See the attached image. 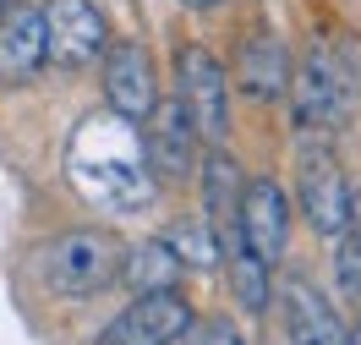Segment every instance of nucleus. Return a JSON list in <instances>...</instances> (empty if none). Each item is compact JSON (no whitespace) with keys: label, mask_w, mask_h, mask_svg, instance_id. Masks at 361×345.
<instances>
[{"label":"nucleus","mask_w":361,"mask_h":345,"mask_svg":"<svg viewBox=\"0 0 361 345\" xmlns=\"http://www.w3.org/2000/svg\"><path fill=\"white\" fill-rule=\"evenodd\" d=\"M66 176L77 186V198H88L104 214H142L154 203V170L142 154V132L126 115H88L66 148Z\"/></svg>","instance_id":"1"},{"label":"nucleus","mask_w":361,"mask_h":345,"mask_svg":"<svg viewBox=\"0 0 361 345\" xmlns=\"http://www.w3.org/2000/svg\"><path fill=\"white\" fill-rule=\"evenodd\" d=\"M39 279L55 296H99L121 279V241L110 230H71L39 253Z\"/></svg>","instance_id":"2"},{"label":"nucleus","mask_w":361,"mask_h":345,"mask_svg":"<svg viewBox=\"0 0 361 345\" xmlns=\"http://www.w3.org/2000/svg\"><path fill=\"white\" fill-rule=\"evenodd\" d=\"M176 71H180V110L192 121L197 143H225L230 132V88H225V66L208 55L203 44H186L176 55Z\"/></svg>","instance_id":"3"},{"label":"nucleus","mask_w":361,"mask_h":345,"mask_svg":"<svg viewBox=\"0 0 361 345\" xmlns=\"http://www.w3.org/2000/svg\"><path fill=\"white\" fill-rule=\"evenodd\" d=\"M295 192H301V214L312 219L317 236H345L350 230V186H345V170L329 154V143H307L301 159H295Z\"/></svg>","instance_id":"4"},{"label":"nucleus","mask_w":361,"mask_h":345,"mask_svg":"<svg viewBox=\"0 0 361 345\" xmlns=\"http://www.w3.org/2000/svg\"><path fill=\"white\" fill-rule=\"evenodd\" d=\"M186 323H192V307L176 285L170 291H137L132 307L104 323L99 345H170L186 334Z\"/></svg>","instance_id":"5"},{"label":"nucleus","mask_w":361,"mask_h":345,"mask_svg":"<svg viewBox=\"0 0 361 345\" xmlns=\"http://www.w3.org/2000/svg\"><path fill=\"white\" fill-rule=\"evenodd\" d=\"M44 49L61 66H88L104 55V11L93 0H44Z\"/></svg>","instance_id":"6"},{"label":"nucleus","mask_w":361,"mask_h":345,"mask_svg":"<svg viewBox=\"0 0 361 345\" xmlns=\"http://www.w3.org/2000/svg\"><path fill=\"white\" fill-rule=\"evenodd\" d=\"M350 77L339 71L334 49H307L301 55V71H295V104H301V121L307 126H339L350 115Z\"/></svg>","instance_id":"7"},{"label":"nucleus","mask_w":361,"mask_h":345,"mask_svg":"<svg viewBox=\"0 0 361 345\" xmlns=\"http://www.w3.org/2000/svg\"><path fill=\"white\" fill-rule=\"evenodd\" d=\"M148 132H142V154H148V170L154 181H180L192 170V154H197V132L180 110V99H154V110L142 115Z\"/></svg>","instance_id":"8"},{"label":"nucleus","mask_w":361,"mask_h":345,"mask_svg":"<svg viewBox=\"0 0 361 345\" xmlns=\"http://www.w3.org/2000/svg\"><path fill=\"white\" fill-rule=\"evenodd\" d=\"M279 313H285V340L290 345H350L345 323L334 318V307L323 301V291L307 274L279 279Z\"/></svg>","instance_id":"9"},{"label":"nucleus","mask_w":361,"mask_h":345,"mask_svg":"<svg viewBox=\"0 0 361 345\" xmlns=\"http://www.w3.org/2000/svg\"><path fill=\"white\" fill-rule=\"evenodd\" d=\"M241 236H247V247L263 263H274L285 253V241H290V203H285L279 181L257 176V181L241 186Z\"/></svg>","instance_id":"10"},{"label":"nucleus","mask_w":361,"mask_h":345,"mask_svg":"<svg viewBox=\"0 0 361 345\" xmlns=\"http://www.w3.org/2000/svg\"><path fill=\"white\" fill-rule=\"evenodd\" d=\"M104 93H110V110L126 115V121H142L159 99V83H154V61L142 44H115L104 55Z\"/></svg>","instance_id":"11"},{"label":"nucleus","mask_w":361,"mask_h":345,"mask_svg":"<svg viewBox=\"0 0 361 345\" xmlns=\"http://www.w3.org/2000/svg\"><path fill=\"white\" fill-rule=\"evenodd\" d=\"M49 61L44 49V11L39 6H23L0 23V83H23Z\"/></svg>","instance_id":"12"},{"label":"nucleus","mask_w":361,"mask_h":345,"mask_svg":"<svg viewBox=\"0 0 361 345\" xmlns=\"http://www.w3.org/2000/svg\"><path fill=\"white\" fill-rule=\"evenodd\" d=\"M235 77H241V88L252 99H285L290 93V55H285V44L274 33H252L247 44H241Z\"/></svg>","instance_id":"13"},{"label":"nucleus","mask_w":361,"mask_h":345,"mask_svg":"<svg viewBox=\"0 0 361 345\" xmlns=\"http://www.w3.org/2000/svg\"><path fill=\"white\" fill-rule=\"evenodd\" d=\"M241 186H247L241 164L214 143V154L203 159V198H208V225H214V236H225V230L241 225Z\"/></svg>","instance_id":"14"},{"label":"nucleus","mask_w":361,"mask_h":345,"mask_svg":"<svg viewBox=\"0 0 361 345\" xmlns=\"http://www.w3.org/2000/svg\"><path fill=\"white\" fill-rule=\"evenodd\" d=\"M219 253H225V274H230V285H235L241 307H247V313H263V307H269V263L247 247L241 225L219 236Z\"/></svg>","instance_id":"15"},{"label":"nucleus","mask_w":361,"mask_h":345,"mask_svg":"<svg viewBox=\"0 0 361 345\" xmlns=\"http://www.w3.org/2000/svg\"><path fill=\"white\" fill-rule=\"evenodd\" d=\"M180 253L170 247V241H137V247H126L121 253V279L132 285V291H170L180 279Z\"/></svg>","instance_id":"16"},{"label":"nucleus","mask_w":361,"mask_h":345,"mask_svg":"<svg viewBox=\"0 0 361 345\" xmlns=\"http://www.w3.org/2000/svg\"><path fill=\"white\" fill-rule=\"evenodd\" d=\"M170 247L180 253L186 269H208V263L219 258V236H214V225H203V219H180L176 236H170Z\"/></svg>","instance_id":"17"},{"label":"nucleus","mask_w":361,"mask_h":345,"mask_svg":"<svg viewBox=\"0 0 361 345\" xmlns=\"http://www.w3.org/2000/svg\"><path fill=\"white\" fill-rule=\"evenodd\" d=\"M339 253H334V274H339V296L345 307L356 313V340H361V241L356 236H334Z\"/></svg>","instance_id":"18"},{"label":"nucleus","mask_w":361,"mask_h":345,"mask_svg":"<svg viewBox=\"0 0 361 345\" xmlns=\"http://www.w3.org/2000/svg\"><path fill=\"white\" fill-rule=\"evenodd\" d=\"M186 345H241V334H235L230 318H203L197 329L186 323Z\"/></svg>","instance_id":"19"},{"label":"nucleus","mask_w":361,"mask_h":345,"mask_svg":"<svg viewBox=\"0 0 361 345\" xmlns=\"http://www.w3.org/2000/svg\"><path fill=\"white\" fill-rule=\"evenodd\" d=\"M350 219H356V241H361V192L350 198Z\"/></svg>","instance_id":"20"},{"label":"nucleus","mask_w":361,"mask_h":345,"mask_svg":"<svg viewBox=\"0 0 361 345\" xmlns=\"http://www.w3.org/2000/svg\"><path fill=\"white\" fill-rule=\"evenodd\" d=\"M0 11H6V0H0Z\"/></svg>","instance_id":"21"}]
</instances>
